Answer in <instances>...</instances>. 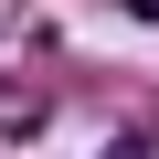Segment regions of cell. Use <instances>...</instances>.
Instances as JSON below:
<instances>
[{"instance_id":"7a4b0ae2","label":"cell","mask_w":159,"mask_h":159,"mask_svg":"<svg viewBox=\"0 0 159 159\" xmlns=\"http://www.w3.org/2000/svg\"><path fill=\"white\" fill-rule=\"evenodd\" d=\"M127 11H138V21H159V0H127Z\"/></svg>"},{"instance_id":"6da1fadb","label":"cell","mask_w":159,"mask_h":159,"mask_svg":"<svg viewBox=\"0 0 159 159\" xmlns=\"http://www.w3.org/2000/svg\"><path fill=\"white\" fill-rule=\"evenodd\" d=\"M106 159H148V138H117V148H106Z\"/></svg>"}]
</instances>
